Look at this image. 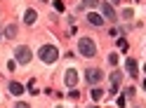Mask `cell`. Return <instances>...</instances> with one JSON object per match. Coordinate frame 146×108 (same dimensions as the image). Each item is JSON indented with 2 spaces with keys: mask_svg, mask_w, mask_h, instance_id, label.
Returning <instances> with one entry per match:
<instances>
[{
  "mask_svg": "<svg viewBox=\"0 0 146 108\" xmlns=\"http://www.w3.org/2000/svg\"><path fill=\"white\" fill-rule=\"evenodd\" d=\"M118 47H120V49H127V40H125V38H118Z\"/></svg>",
  "mask_w": 146,
  "mask_h": 108,
  "instance_id": "e0dca14e",
  "label": "cell"
},
{
  "mask_svg": "<svg viewBox=\"0 0 146 108\" xmlns=\"http://www.w3.org/2000/svg\"><path fill=\"white\" fill-rule=\"evenodd\" d=\"M59 108H61V106H59Z\"/></svg>",
  "mask_w": 146,
  "mask_h": 108,
  "instance_id": "d4e9b609",
  "label": "cell"
},
{
  "mask_svg": "<svg viewBox=\"0 0 146 108\" xmlns=\"http://www.w3.org/2000/svg\"><path fill=\"white\" fill-rule=\"evenodd\" d=\"M14 108H31V106H29V103H17Z\"/></svg>",
  "mask_w": 146,
  "mask_h": 108,
  "instance_id": "ffe728a7",
  "label": "cell"
},
{
  "mask_svg": "<svg viewBox=\"0 0 146 108\" xmlns=\"http://www.w3.org/2000/svg\"><path fill=\"white\" fill-rule=\"evenodd\" d=\"M125 70H127L130 75H139V73H137V70H139V66H137L134 59H127V61H125Z\"/></svg>",
  "mask_w": 146,
  "mask_h": 108,
  "instance_id": "8992f818",
  "label": "cell"
},
{
  "mask_svg": "<svg viewBox=\"0 0 146 108\" xmlns=\"http://www.w3.org/2000/svg\"><path fill=\"white\" fill-rule=\"evenodd\" d=\"M102 96H104V92H102L99 87H94V89H92V99H102Z\"/></svg>",
  "mask_w": 146,
  "mask_h": 108,
  "instance_id": "2e32d148",
  "label": "cell"
},
{
  "mask_svg": "<svg viewBox=\"0 0 146 108\" xmlns=\"http://www.w3.org/2000/svg\"><path fill=\"white\" fill-rule=\"evenodd\" d=\"M87 21L92 24V26H102V24H104V19H102L99 14H94V12H90V14H87Z\"/></svg>",
  "mask_w": 146,
  "mask_h": 108,
  "instance_id": "ba28073f",
  "label": "cell"
},
{
  "mask_svg": "<svg viewBox=\"0 0 146 108\" xmlns=\"http://www.w3.org/2000/svg\"><path fill=\"white\" fill-rule=\"evenodd\" d=\"M54 10H59V12L64 10V3H61V0H54Z\"/></svg>",
  "mask_w": 146,
  "mask_h": 108,
  "instance_id": "d6986e66",
  "label": "cell"
},
{
  "mask_svg": "<svg viewBox=\"0 0 146 108\" xmlns=\"http://www.w3.org/2000/svg\"><path fill=\"white\" fill-rule=\"evenodd\" d=\"M108 64H111V66L118 64V57H115V54H108Z\"/></svg>",
  "mask_w": 146,
  "mask_h": 108,
  "instance_id": "ac0fdd59",
  "label": "cell"
},
{
  "mask_svg": "<svg viewBox=\"0 0 146 108\" xmlns=\"http://www.w3.org/2000/svg\"><path fill=\"white\" fill-rule=\"evenodd\" d=\"M111 3H120V0H111Z\"/></svg>",
  "mask_w": 146,
  "mask_h": 108,
  "instance_id": "44dd1931",
  "label": "cell"
},
{
  "mask_svg": "<svg viewBox=\"0 0 146 108\" xmlns=\"http://www.w3.org/2000/svg\"><path fill=\"white\" fill-rule=\"evenodd\" d=\"M144 68H146V66H144Z\"/></svg>",
  "mask_w": 146,
  "mask_h": 108,
  "instance_id": "cb8c5ba5",
  "label": "cell"
},
{
  "mask_svg": "<svg viewBox=\"0 0 146 108\" xmlns=\"http://www.w3.org/2000/svg\"><path fill=\"white\" fill-rule=\"evenodd\" d=\"M78 54L80 57H94L97 54V45L92 38H80L78 40Z\"/></svg>",
  "mask_w": 146,
  "mask_h": 108,
  "instance_id": "7a4b0ae2",
  "label": "cell"
},
{
  "mask_svg": "<svg viewBox=\"0 0 146 108\" xmlns=\"http://www.w3.org/2000/svg\"><path fill=\"white\" fill-rule=\"evenodd\" d=\"M26 87H29V94H35V92H38V87H35V80H29V85H26Z\"/></svg>",
  "mask_w": 146,
  "mask_h": 108,
  "instance_id": "5bb4252c",
  "label": "cell"
},
{
  "mask_svg": "<svg viewBox=\"0 0 146 108\" xmlns=\"http://www.w3.org/2000/svg\"><path fill=\"white\" fill-rule=\"evenodd\" d=\"M144 89H146V80H144Z\"/></svg>",
  "mask_w": 146,
  "mask_h": 108,
  "instance_id": "7402d4cb",
  "label": "cell"
},
{
  "mask_svg": "<svg viewBox=\"0 0 146 108\" xmlns=\"http://www.w3.org/2000/svg\"><path fill=\"white\" fill-rule=\"evenodd\" d=\"M99 7H102V16H106V19H111V21L118 19V16H115V10L111 7V3H102Z\"/></svg>",
  "mask_w": 146,
  "mask_h": 108,
  "instance_id": "277c9868",
  "label": "cell"
},
{
  "mask_svg": "<svg viewBox=\"0 0 146 108\" xmlns=\"http://www.w3.org/2000/svg\"><path fill=\"white\" fill-rule=\"evenodd\" d=\"M80 3H83V7H92L94 10V7L99 5V0H80Z\"/></svg>",
  "mask_w": 146,
  "mask_h": 108,
  "instance_id": "4fadbf2b",
  "label": "cell"
},
{
  "mask_svg": "<svg viewBox=\"0 0 146 108\" xmlns=\"http://www.w3.org/2000/svg\"><path fill=\"white\" fill-rule=\"evenodd\" d=\"M35 16H38V14H35L33 10H29V12L24 14V21H26V24H33V21H35Z\"/></svg>",
  "mask_w": 146,
  "mask_h": 108,
  "instance_id": "8fae6325",
  "label": "cell"
},
{
  "mask_svg": "<svg viewBox=\"0 0 146 108\" xmlns=\"http://www.w3.org/2000/svg\"><path fill=\"white\" fill-rule=\"evenodd\" d=\"M85 78H87V82H90V85H92V82H99V80H102V70H97V68H90Z\"/></svg>",
  "mask_w": 146,
  "mask_h": 108,
  "instance_id": "5b68a950",
  "label": "cell"
},
{
  "mask_svg": "<svg viewBox=\"0 0 146 108\" xmlns=\"http://www.w3.org/2000/svg\"><path fill=\"white\" fill-rule=\"evenodd\" d=\"M92 108H99V106H92Z\"/></svg>",
  "mask_w": 146,
  "mask_h": 108,
  "instance_id": "603a6c76",
  "label": "cell"
},
{
  "mask_svg": "<svg viewBox=\"0 0 146 108\" xmlns=\"http://www.w3.org/2000/svg\"><path fill=\"white\" fill-rule=\"evenodd\" d=\"M76 82H78V75H76V70H66V85H71V87H76Z\"/></svg>",
  "mask_w": 146,
  "mask_h": 108,
  "instance_id": "52a82bcc",
  "label": "cell"
},
{
  "mask_svg": "<svg viewBox=\"0 0 146 108\" xmlns=\"http://www.w3.org/2000/svg\"><path fill=\"white\" fill-rule=\"evenodd\" d=\"M132 16H134V12L130 10V7H127V10H123V19H127V21H130Z\"/></svg>",
  "mask_w": 146,
  "mask_h": 108,
  "instance_id": "9a60e30c",
  "label": "cell"
},
{
  "mask_svg": "<svg viewBox=\"0 0 146 108\" xmlns=\"http://www.w3.org/2000/svg\"><path fill=\"white\" fill-rule=\"evenodd\" d=\"M5 38H17V26L14 24H7L5 26Z\"/></svg>",
  "mask_w": 146,
  "mask_h": 108,
  "instance_id": "30bf717a",
  "label": "cell"
},
{
  "mask_svg": "<svg viewBox=\"0 0 146 108\" xmlns=\"http://www.w3.org/2000/svg\"><path fill=\"white\" fill-rule=\"evenodd\" d=\"M10 94H14V96L24 94V85H19V82H10Z\"/></svg>",
  "mask_w": 146,
  "mask_h": 108,
  "instance_id": "9c48e42d",
  "label": "cell"
},
{
  "mask_svg": "<svg viewBox=\"0 0 146 108\" xmlns=\"http://www.w3.org/2000/svg\"><path fill=\"white\" fill-rule=\"evenodd\" d=\"M14 54H17V61H19V64H29V61H31V54H33V52H31L29 47H26V45H19Z\"/></svg>",
  "mask_w": 146,
  "mask_h": 108,
  "instance_id": "3957f363",
  "label": "cell"
},
{
  "mask_svg": "<svg viewBox=\"0 0 146 108\" xmlns=\"http://www.w3.org/2000/svg\"><path fill=\"white\" fill-rule=\"evenodd\" d=\"M120 80H123V73H113V75H111V82H113V87H118V85H120Z\"/></svg>",
  "mask_w": 146,
  "mask_h": 108,
  "instance_id": "7c38bea8",
  "label": "cell"
},
{
  "mask_svg": "<svg viewBox=\"0 0 146 108\" xmlns=\"http://www.w3.org/2000/svg\"><path fill=\"white\" fill-rule=\"evenodd\" d=\"M38 57L45 61V64H54V61L59 59V49L54 47V45H42L38 49Z\"/></svg>",
  "mask_w": 146,
  "mask_h": 108,
  "instance_id": "6da1fadb",
  "label": "cell"
}]
</instances>
